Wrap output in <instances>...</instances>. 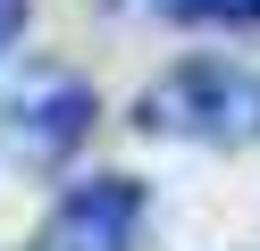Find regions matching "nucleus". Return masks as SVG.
I'll use <instances>...</instances> for the list:
<instances>
[{
	"instance_id": "obj_1",
	"label": "nucleus",
	"mask_w": 260,
	"mask_h": 251,
	"mask_svg": "<svg viewBox=\"0 0 260 251\" xmlns=\"http://www.w3.org/2000/svg\"><path fill=\"white\" fill-rule=\"evenodd\" d=\"M143 134H176V142H210V151H243L260 142V76L235 59H185L176 76H159L143 92Z\"/></svg>"
},
{
	"instance_id": "obj_2",
	"label": "nucleus",
	"mask_w": 260,
	"mask_h": 251,
	"mask_svg": "<svg viewBox=\"0 0 260 251\" xmlns=\"http://www.w3.org/2000/svg\"><path fill=\"white\" fill-rule=\"evenodd\" d=\"M0 117H9V151H17L25 167H59L92 134L101 100H92V84L76 76V67H25V76L9 84V109Z\"/></svg>"
},
{
	"instance_id": "obj_3",
	"label": "nucleus",
	"mask_w": 260,
	"mask_h": 251,
	"mask_svg": "<svg viewBox=\"0 0 260 251\" xmlns=\"http://www.w3.org/2000/svg\"><path fill=\"white\" fill-rule=\"evenodd\" d=\"M135 234H143V184L135 176H84L59 193L42 251H135Z\"/></svg>"
},
{
	"instance_id": "obj_4",
	"label": "nucleus",
	"mask_w": 260,
	"mask_h": 251,
	"mask_svg": "<svg viewBox=\"0 0 260 251\" xmlns=\"http://www.w3.org/2000/svg\"><path fill=\"white\" fill-rule=\"evenodd\" d=\"M168 17H202V25H260V0H159Z\"/></svg>"
},
{
	"instance_id": "obj_5",
	"label": "nucleus",
	"mask_w": 260,
	"mask_h": 251,
	"mask_svg": "<svg viewBox=\"0 0 260 251\" xmlns=\"http://www.w3.org/2000/svg\"><path fill=\"white\" fill-rule=\"evenodd\" d=\"M17 25H25V0H0V50L17 42Z\"/></svg>"
}]
</instances>
